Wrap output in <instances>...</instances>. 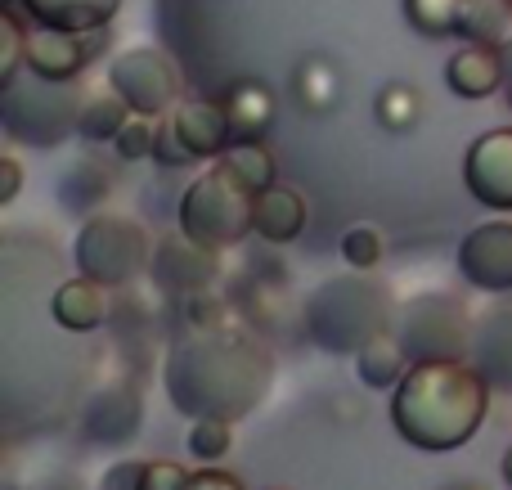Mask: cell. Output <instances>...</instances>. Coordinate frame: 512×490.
I'll return each mask as SVG.
<instances>
[{"mask_svg":"<svg viewBox=\"0 0 512 490\" xmlns=\"http://www.w3.org/2000/svg\"><path fill=\"white\" fill-rule=\"evenodd\" d=\"M342 257L351 270H373L382 261V234L369 230V225H355V230L342 234Z\"/></svg>","mask_w":512,"mask_h":490,"instance_id":"30","label":"cell"},{"mask_svg":"<svg viewBox=\"0 0 512 490\" xmlns=\"http://www.w3.org/2000/svg\"><path fill=\"white\" fill-rule=\"evenodd\" d=\"M153 239L135 216H117V212H90L86 225L77 230L72 243V261L86 279H99L108 288H126L153 270Z\"/></svg>","mask_w":512,"mask_h":490,"instance_id":"6","label":"cell"},{"mask_svg":"<svg viewBox=\"0 0 512 490\" xmlns=\"http://www.w3.org/2000/svg\"><path fill=\"white\" fill-rule=\"evenodd\" d=\"M135 117V108L126 104L122 95H117L113 86L104 90V95H90L86 99V108H81V126H77V135L81 140H95V144H104V140H117V131H122L126 122Z\"/></svg>","mask_w":512,"mask_h":490,"instance_id":"24","label":"cell"},{"mask_svg":"<svg viewBox=\"0 0 512 490\" xmlns=\"http://www.w3.org/2000/svg\"><path fill=\"white\" fill-rule=\"evenodd\" d=\"M140 468H144V464H122V468H113V477L104 482V490H135V486H140Z\"/></svg>","mask_w":512,"mask_h":490,"instance_id":"36","label":"cell"},{"mask_svg":"<svg viewBox=\"0 0 512 490\" xmlns=\"http://www.w3.org/2000/svg\"><path fill=\"white\" fill-rule=\"evenodd\" d=\"M221 162L252 189V194H261V189L274 185V158H270V149H261V140L256 144H230Z\"/></svg>","mask_w":512,"mask_h":490,"instance_id":"27","label":"cell"},{"mask_svg":"<svg viewBox=\"0 0 512 490\" xmlns=\"http://www.w3.org/2000/svg\"><path fill=\"white\" fill-rule=\"evenodd\" d=\"M499 63H504V99H508V108H512V41L499 50Z\"/></svg>","mask_w":512,"mask_h":490,"instance_id":"37","label":"cell"},{"mask_svg":"<svg viewBox=\"0 0 512 490\" xmlns=\"http://www.w3.org/2000/svg\"><path fill=\"white\" fill-rule=\"evenodd\" d=\"M252 212H256V194L225 162H216L180 198V234H189L194 243H203L212 252H225L256 230Z\"/></svg>","mask_w":512,"mask_h":490,"instance_id":"5","label":"cell"},{"mask_svg":"<svg viewBox=\"0 0 512 490\" xmlns=\"http://www.w3.org/2000/svg\"><path fill=\"white\" fill-rule=\"evenodd\" d=\"M504 482L512 486V446H508V455H504Z\"/></svg>","mask_w":512,"mask_h":490,"instance_id":"38","label":"cell"},{"mask_svg":"<svg viewBox=\"0 0 512 490\" xmlns=\"http://www.w3.org/2000/svg\"><path fill=\"white\" fill-rule=\"evenodd\" d=\"M221 270V252L194 243L189 234H171L158 252H153V279L167 288H185V293H203Z\"/></svg>","mask_w":512,"mask_h":490,"instance_id":"13","label":"cell"},{"mask_svg":"<svg viewBox=\"0 0 512 490\" xmlns=\"http://www.w3.org/2000/svg\"><path fill=\"white\" fill-rule=\"evenodd\" d=\"M391 338L409 356V365L432 360H468L472 347V315L454 293H414L396 306Z\"/></svg>","mask_w":512,"mask_h":490,"instance_id":"7","label":"cell"},{"mask_svg":"<svg viewBox=\"0 0 512 490\" xmlns=\"http://www.w3.org/2000/svg\"><path fill=\"white\" fill-rule=\"evenodd\" d=\"M472 45H490V50H504L512 41V0H472L468 27H463Z\"/></svg>","mask_w":512,"mask_h":490,"instance_id":"25","label":"cell"},{"mask_svg":"<svg viewBox=\"0 0 512 490\" xmlns=\"http://www.w3.org/2000/svg\"><path fill=\"white\" fill-rule=\"evenodd\" d=\"M189 477V468L171 464V459H153V464L140 468V486L135 490H180Z\"/></svg>","mask_w":512,"mask_h":490,"instance_id":"32","label":"cell"},{"mask_svg":"<svg viewBox=\"0 0 512 490\" xmlns=\"http://www.w3.org/2000/svg\"><path fill=\"white\" fill-rule=\"evenodd\" d=\"M234 446V423H221V419H194V428H189V450H194V459H203V464H216V459H225Z\"/></svg>","mask_w":512,"mask_h":490,"instance_id":"28","label":"cell"},{"mask_svg":"<svg viewBox=\"0 0 512 490\" xmlns=\"http://www.w3.org/2000/svg\"><path fill=\"white\" fill-rule=\"evenodd\" d=\"M18 189H23V167H18V158H0V207L14 203Z\"/></svg>","mask_w":512,"mask_h":490,"instance_id":"35","label":"cell"},{"mask_svg":"<svg viewBox=\"0 0 512 490\" xmlns=\"http://www.w3.org/2000/svg\"><path fill=\"white\" fill-rule=\"evenodd\" d=\"M292 95H297L301 113H310V117L333 113L337 99H342V81H337V68H333L328 59H319V54L301 59L297 72H292Z\"/></svg>","mask_w":512,"mask_h":490,"instance_id":"21","label":"cell"},{"mask_svg":"<svg viewBox=\"0 0 512 490\" xmlns=\"http://www.w3.org/2000/svg\"><path fill=\"white\" fill-rule=\"evenodd\" d=\"M221 104H225V117H230L234 144H256L274 122V95H270V86L256 77L234 81Z\"/></svg>","mask_w":512,"mask_h":490,"instance_id":"18","label":"cell"},{"mask_svg":"<svg viewBox=\"0 0 512 490\" xmlns=\"http://www.w3.org/2000/svg\"><path fill=\"white\" fill-rule=\"evenodd\" d=\"M472 14V0H405V18L418 36H463Z\"/></svg>","mask_w":512,"mask_h":490,"instance_id":"23","label":"cell"},{"mask_svg":"<svg viewBox=\"0 0 512 490\" xmlns=\"http://www.w3.org/2000/svg\"><path fill=\"white\" fill-rule=\"evenodd\" d=\"M454 490H477V486H454Z\"/></svg>","mask_w":512,"mask_h":490,"instance_id":"39","label":"cell"},{"mask_svg":"<svg viewBox=\"0 0 512 490\" xmlns=\"http://www.w3.org/2000/svg\"><path fill=\"white\" fill-rule=\"evenodd\" d=\"M23 5V14L36 27H50V32H99V27L113 23V14L122 9V0H14Z\"/></svg>","mask_w":512,"mask_h":490,"instance_id":"17","label":"cell"},{"mask_svg":"<svg viewBox=\"0 0 512 490\" xmlns=\"http://www.w3.org/2000/svg\"><path fill=\"white\" fill-rule=\"evenodd\" d=\"M409 369L414 365H409V356L400 351V342L391 338V333L373 338L369 347L355 356V374H360V383L373 387V392H391V387H400Z\"/></svg>","mask_w":512,"mask_h":490,"instance_id":"22","label":"cell"},{"mask_svg":"<svg viewBox=\"0 0 512 490\" xmlns=\"http://www.w3.org/2000/svg\"><path fill=\"white\" fill-rule=\"evenodd\" d=\"M54 320L72 333H95L99 324L113 315V288L99 284V279H68V284L54 288V302H50Z\"/></svg>","mask_w":512,"mask_h":490,"instance_id":"16","label":"cell"},{"mask_svg":"<svg viewBox=\"0 0 512 490\" xmlns=\"http://www.w3.org/2000/svg\"><path fill=\"white\" fill-rule=\"evenodd\" d=\"M180 490H243V482L230 473H216V464H207V468H198V473H189Z\"/></svg>","mask_w":512,"mask_h":490,"instance_id":"34","label":"cell"},{"mask_svg":"<svg viewBox=\"0 0 512 490\" xmlns=\"http://www.w3.org/2000/svg\"><path fill=\"white\" fill-rule=\"evenodd\" d=\"M468 365L490 383V392H512V302H495L472 315Z\"/></svg>","mask_w":512,"mask_h":490,"instance_id":"11","label":"cell"},{"mask_svg":"<svg viewBox=\"0 0 512 490\" xmlns=\"http://www.w3.org/2000/svg\"><path fill=\"white\" fill-rule=\"evenodd\" d=\"M463 185L490 212H512V126L486 131L463 153Z\"/></svg>","mask_w":512,"mask_h":490,"instance_id":"9","label":"cell"},{"mask_svg":"<svg viewBox=\"0 0 512 490\" xmlns=\"http://www.w3.org/2000/svg\"><path fill=\"white\" fill-rule=\"evenodd\" d=\"M153 158L162 162V167H185V162H194V153L185 149V140H180L176 122H171V113L158 122V149H153Z\"/></svg>","mask_w":512,"mask_h":490,"instance_id":"31","label":"cell"},{"mask_svg":"<svg viewBox=\"0 0 512 490\" xmlns=\"http://www.w3.org/2000/svg\"><path fill=\"white\" fill-rule=\"evenodd\" d=\"M90 59V41L77 32H50V27H32L27 32V68L36 77L50 81H77Z\"/></svg>","mask_w":512,"mask_h":490,"instance_id":"15","label":"cell"},{"mask_svg":"<svg viewBox=\"0 0 512 490\" xmlns=\"http://www.w3.org/2000/svg\"><path fill=\"white\" fill-rule=\"evenodd\" d=\"M459 275L477 293H512V221H490L463 234Z\"/></svg>","mask_w":512,"mask_h":490,"instance_id":"10","label":"cell"},{"mask_svg":"<svg viewBox=\"0 0 512 490\" xmlns=\"http://www.w3.org/2000/svg\"><path fill=\"white\" fill-rule=\"evenodd\" d=\"M396 297L382 279L369 270H351V275H333L306 297V333L319 351L328 356H360L373 338L391 333L396 320Z\"/></svg>","mask_w":512,"mask_h":490,"instance_id":"3","label":"cell"},{"mask_svg":"<svg viewBox=\"0 0 512 490\" xmlns=\"http://www.w3.org/2000/svg\"><path fill=\"white\" fill-rule=\"evenodd\" d=\"M86 90L81 81H50L23 68L14 81L0 86V126L14 144H32V149H59L72 140L81 126V108H86Z\"/></svg>","mask_w":512,"mask_h":490,"instance_id":"4","label":"cell"},{"mask_svg":"<svg viewBox=\"0 0 512 490\" xmlns=\"http://www.w3.org/2000/svg\"><path fill=\"white\" fill-rule=\"evenodd\" d=\"M140 423H144V401L131 383H108L104 392L90 396L86 414H81L86 441H99V446H126L140 432Z\"/></svg>","mask_w":512,"mask_h":490,"instance_id":"12","label":"cell"},{"mask_svg":"<svg viewBox=\"0 0 512 490\" xmlns=\"http://www.w3.org/2000/svg\"><path fill=\"white\" fill-rule=\"evenodd\" d=\"M185 315H189V324H194V329H221V324H225V302L203 288V293L189 297Z\"/></svg>","mask_w":512,"mask_h":490,"instance_id":"33","label":"cell"},{"mask_svg":"<svg viewBox=\"0 0 512 490\" xmlns=\"http://www.w3.org/2000/svg\"><path fill=\"white\" fill-rule=\"evenodd\" d=\"M490 410V383L468 360H432L414 365L405 383L391 396V428L414 450H445L468 446L481 432Z\"/></svg>","mask_w":512,"mask_h":490,"instance_id":"2","label":"cell"},{"mask_svg":"<svg viewBox=\"0 0 512 490\" xmlns=\"http://www.w3.org/2000/svg\"><path fill=\"white\" fill-rule=\"evenodd\" d=\"M176 414L185 419H221L243 423L261 410V401L274 387V356L261 338L243 329H194L171 342L162 365Z\"/></svg>","mask_w":512,"mask_h":490,"instance_id":"1","label":"cell"},{"mask_svg":"<svg viewBox=\"0 0 512 490\" xmlns=\"http://www.w3.org/2000/svg\"><path fill=\"white\" fill-rule=\"evenodd\" d=\"M252 225L265 243H292L306 230V198L288 185H270L256 194V212Z\"/></svg>","mask_w":512,"mask_h":490,"instance_id":"20","label":"cell"},{"mask_svg":"<svg viewBox=\"0 0 512 490\" xmlns=\"http://www.w3.org/2000/svg\"><path fill=\"white\" fill-rule=\"evenodd\" d=\"M171 122H176L180 140H185V149L194 153V158L221 162L225 149L234 144L230 117H225V104H212V99H185V104L171 113Z\"/></svg>","mask_w":512,"mask_h":490,"instance_id":"14","label":"cell"},{"mask_svg":"<svg viewBox=\"0 0 512 490\" xmlns=\"http://www.w3.org/2000/svg\"><path fill=\"white\" fill-rule=\"evenodd\" d=\"M373 113H378V122L387 126V131L405 135L418 126V113H423V104H418V90L409 86V81H391V86L378 90V104H373Z\"/></svg>","mask_w":512,"mask_h":490,"instance_id":"26","label":"cell"},{"mask_svg":"<svg viewBox=\"0 0 512 490\" xmlns=\"http://www.w3.org/2000/svg\"><path fill=\"white\" fill-rule=\"evenodd\" d=\"M108 86L144 117H167L185 104L180 99V90H185L180 63L158 45H131V50L117 54L113 68H108Z\"/></svg>","mask_w":512,"mask_h":490,"instance_id":"8","label":"cell"},{"mask_svg":"<svg viewBox=\"0 0 512 490\" xmlns=\"http://www.w3.org/2000/svg\"><path fill=\"white\" fill-rule=\"evenodd\" d=\"M445 81H450V90L459 99H486V95H495V90H504L499 50H490V45H468V50L450 54Z\"/></svg>","mask_w":512,"mask_h":490,"instance_id":"19","label":"cell"},{"mask_svg":"<svg viewBox=\"0 0 512 490\" xmlns=\"http://www.w3.org/2000/svg\"><path fill=\"white\" fill-rule=\"evenodd\" d=\"M113 149H117V158H122V162L153 158V149H158V117H144V113H135L131 122H126L122 131H117Z\"/></svg>","mask_w":512,"mask_h":490,"instance_id":"29","label":"cell"}]
</instances>
